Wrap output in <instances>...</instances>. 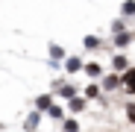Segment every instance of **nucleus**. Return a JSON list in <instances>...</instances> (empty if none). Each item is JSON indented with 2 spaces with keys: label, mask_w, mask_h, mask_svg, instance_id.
Wrapping results in <instances>:
<instances>
[{
  "label": "nucleus",
  "mask_w": 135,
  "mask_h": 132,
  "mask_svg": "<svg viewBox=\"0 0 135 132\" xmlns=\"http://www.w3.org/2000/svg\"><path fill=\"white\" fill-rule=\"evenodd\" d=\"M123 82H126V88H129V91H135V68H132V71H126Z\"/></svg>",
  "instance_id": "f257e3e1"
},
{
  "label": "nucleus",
  "mask_w": 135,
  "mask_h": 132,
  "mask_svg": "<svg viewBox=\"0 0 135 132\" xmlns=\"http://www.w3.org/2000/svg\"><path fill=\"white\" fill-rule=\"evenodd\" d=\"M126 115H129V120L135 123V106H129V109H126Z\"/></svg>",
  "instance_id": "f03ea898"
}]
</instances>
